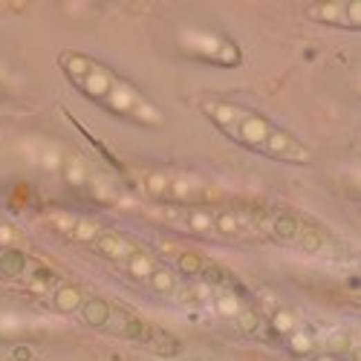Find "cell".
I'll return each mask as SVG.
<instances>
[{
    "label": "cell",
    "mask_w": 361,
    "mask_h": 361,
    "mask_svg": "<svg viewBox=\"0 0 361 361\" xmlns=\"http://www.w3.org/2000/svg\"><path fill=\"white\" fill-rule=\"evenodd\" d=\"M122 333L127 338H133V341H147V338H151V326H147L145 321H139V318H127Z\"/></svg>",
    "instance_id": "cell-20"
},
{
    "label": "cell",
    "mask_w": 361,
    "mask_h": 361,
    "mask_svg": "<svg viewBox=\"0 0 361 361\" xmlns=\"http://www.w3.org/2000/svg\"><path fill=\"white\" fill-rule=\"evenodd\" d=\"M81 318H84L90 326H107L110 324V318H113V304L110 301H104V298H90V301H84L81 304Z\"/></svg>",
    "instance_id": "cell-5"
},
{
    "label": "cell",
    "mask_w": 361,
    "mask_h": 361,
    "mask_svg": "<svg viewBox=\"0 0 361 361\" xmlns=\"http://www.w3.org/2000/svg\"><path fill=\"white\" fill-rule=\"evenodd\" d=\"M211 223H214V217L208 214V211H203V208H194L191 214H188V225L194 228V232H211Z\"/></svg>",
    "instance_id": "cell-22"
},
{
    "label": "cell",
    "mask_w": 361,
    "mask_h": 361,
    "mask_svg": "<svg viewBox=\"0 0 361 361\" xmlns=\"http://www.w3.org/2000/svg\"><path fill=\"white\" fill-rule=\"evenodd\" d=\"M203 113L211 122H217L220 127H225V130H237V124L249 116V110H243L237 104H228V102H205Z\"/></svg>",
    "instance_id": "cell-2"
},
{
    "label": "cell",
    "mask_w": 361,
    "mask_h": 361,
    "mask_svg": "<svg viewBox=\"0 0 361 361\" xmlns=\"http://www.w3.org/2000/svg\"><path fill=\"white\" fill-rule=\"evenodd\" d=\"M301 246H304V252L318 254V252H324V237L315 232V228H309V232L301 234Z\"/></svg>",
    "instance_id": "cell-25"
},
{
    "label": "cell",
    "mask_w": 361,
    "mask_h": 361,
    "mask_svg": "<svg viewBox=\"0 0 361 361\" xmlns=\"http://www.w3.org/2000/svg\"><path fill=\"white\" fill-rule=\"evenodd\" d=\"M344 24H350V26L358 29V24H361V3L358 0L355 3H344Z\"/></svg>",
    "instance_id": "cell-28"
},
{
    "label": "cell",
    "mask_w": 361,
    "mask_h": 361,
    "mask_svg": "<svg viewBox=\"0 0 361 361\" xmlns=\"http://www.w3.org/2000/svg\"><path fill=\"white\" fill-rule=\"evenodd\" d=\"M107 102H110V107H113V110L133 113V107L139 104V98H136V93L130 90V87H124V84H119V81H116V87H113V90H110V95H107Z\"/></svg>",
    "instance_id": "cell-9"
},
{
    "label": "cell",
    "mask_w": 361,
    "mask_h": 361,
    "mask_svg": "<svg viewBox=\"0 0 361 361\" xmlns=\"http://www.w3.org/2000/svg\"><path fill=\"white\" fill-rule=\"evenodd\" d=\"M214 304H217V313L225 315V318H234L240 313V301H237V295H232V292H220Z\"/></svg>",
    "instance_id": "cell-17"
},
{
    "label": "cell",
    "mask_w": 361,
    "mask_h": 361,
    "mask_svg": "<svg viewBox=\"0 0 361 361\" xmlns=\"http://www.w3.org/2000/svg\"><path fill=\"white\" fill-rule=\"evenodd\" d=\"M154 269H156L154 257H147L145 252H133V254L127 257V272L133 275V277H139V281H147V277L154 275Z\"/></svg>",
    "instance_id": "cell-12"
},
{
    "label": "cell",
    "mask_w": 361,
    "mask_h": 361,
    "mask_svg": "<svg viewBox=\"0 0 361 361\" xmlns=\"http://www.w3.org/2000/svg\"><path fill=\"white\" fill-rule=\"evenodd\" d=\"M176 266H179V272H183V275H200L205 263H203V257H200V254L183 252V254H179V260H176Z\"/></svg>",
    "instance_id": "cell-18"
},
{
    "label": "cell",
    "mask_w": 361,
    "mask_h": 361,
    "mask_svg": "<svg viewBox=\"0 0 361 361\" xmlns=\"http://www.w3.org/2000/svg\"><path fill=\"white\" fill-rule=\"evenodd\" d=\"M263 151L269 156L286 159V162H301V165H306V162H309V151L301 142H295L286 130H272L269 139L263 142Z\"/></svg>",
    "instance_id": "cell-1"
},
{
    "label": "cell",
    "mask_w": 361,
    "mask_h": 361,
    "mask_svg": "<svg viewBox=\"0 0 361 361\" xmlns=\"http://www.w3.org/2000/svg\"><path fill=\"white\" fill-rule=\"evenodd\" d=\"M200 275H203L205 286H211V289H220V286H223V281H225V272H223L217 263H205Z\"/></svg>",
    "instance_id": "cell-23"
},
{
    "label": "cell",
    "mask_w": 361,
    "mask_h": 361,
    "mask_svg": "<svg viewBox=\"0 0 361 361\" xmlns=\"http://www.w3.org/2000/svg\"><path fill=\"white\" fill-rule=\"evenodd\" d=\"M326 344H330L333 353H344V350L350 347V338L344 335V333H335V335H330V341H326Z\"/></svg>",
    "instance_id": "cell-30"
},
{
    "label": "cell",
    "mask_w": 361,
    "mask_h": 361,
    "mask_svg": "<svg viewBox=\"0 0 361 361\" xmlns=\"http://www.w3.org/2000/svg\"><path fill=\"white\" fill-rule=\"evenodd\" d=\"M61 67L67 70V75H70L73 81H84V75L95 67V64H93V58H87V55H78V53H61Z\"/></svg>",
    "instance_id": "cell-7"
},
{
    "label": "cell",
    "mask_w": 361,
    "mask_h": 361,
    "mask_svg": "<svg viewBox=\"0 0 361 361\" xmlns=\"http://www.w3.org/2000/svg\"><path fill=\"white\" fill-rule=\"evenodd\" d=\"M87 179V174H84V165H81V162H70L67 165V183H73V185H81Z\"/></svg>",
    "instance_id": "cell-29"
},
{
    "label": "cell",
    "mask_w": 361,
    "mask_h": 361,
    "mask_svg": "<svg viewBox=\"0 0 361 361\" xmlns=\"http://www.w3.org/2000/svg\"><path fill=\"white\" fill-rule=\"evenodd\" d=\"M237 324H240V330L246 335H254L260 330V313H254V309H240V313H237Z\"/></svg>",
    "instance_id": "cell-19"
},
{
    "label": "cell",
    "mask_w": 361,
    "mask_h": 361,
    "mask_svg": "<svg viewBox=\"0 0 361 361\" xmlns=\"http://www.w3.org/2000/svg\"><path fill=\"white\" fill-rule=\"evenodd\" d=\"M295 326V318L289 315V313H277L275 315V330H281V333H289Z\"/></svg>",
    "instance_id": "cell-31"
},
{
    "label": "cell",
    "mask_w": 361,
    "mask_h": 361,
    "mask_svg": "<svg viewBox=\"0 0 361 361\" xmlns=\"http://www.w3.org/2000/svg\"><path fill=\"white\" fill-rule=\"evenodd\" d=\"M211 217H214L211 228H217L220 234H225V237H234V234H240V217H237V214H232V211H220V214H211Z\"/></svg>",
    "instance_id": "cell-13"
},
{
    "label": "cell",
    "mask_w": 361,
    "mask_h": 361,
    "mask_svg": "<svg viewBox=\"0 0 361 361\" xmlns=\"http://www.w3.org/2000/svg\"><path fill=\"white\" fill-rule=\"evenodd\" d=\"M289 350L298 353V355H306L309 350H313V338H309L306 333H292L289 335Z\"/></svg>",
    "instance_id": "cell-26"
},
{
    "label": "cell",
    "mask_w": 361,
    "mask_h": 361,
    "mask_svg": "<svg viewBox=\"0 0 361 361\" xmlns=\"http://www.w3.org/2000/svg\"><path fill=\"white\" fill-rule=\"evenodd\" d=\"M306 12L309 18L321 24H344V3H313Z\"/></svg>",
    "instance_id": "cell-10"
},
{
    "label": "cell",
    "mask_w": 361,
    "mask_h": 361,
    "mask_svg": "<svg viewBox=\"0 0 361 361\" xmlns=\"http://www.w3.org/2000/svg\"><path fill=\"white\" fill-rule=\"evenodd\" d=\"M272 130L275 127L263 116H254V113H249V116L237 124V139L246 142V145H252V147H257V145H263L269 139Z\"/></svg>",
    "instance_id": "cell-3"
},
{
    "label": "cell",
    "mask_w": 361,
    "mask_h": 361,
    "mask_svg": "<svg viewBox=\"0 0 361 361\" xmlns=\"http://www.w3.org/2000/svg\"><path fill=\"white\" fill-rule=\"evenodd\" d=\"M84 304V295L78 286H61L55 289V309L58 313H75V309Z\"/></svg>",
    "instance_id": "cell-11"
},
{
    "label": "cell",
    "mask_w": 361,
    "mask_h": 361,
    "mask_svg": "<svg viewBox=\"0 0 361 361\" xmlns=\"http://www.w3.org/2000/svg\"><path fill=\"white\" fill-rule=\"evenodd\" d=\"M26 269V254L21 249H3L0 252V275L3 277H18Z\"/></svg>",
    "instance_id": "cell-8"
},
{
    "label": "cell",
    "mask_w": 361,
    "mask_h": 361,
    "mask_svg": "<svg viewBox=\"0 0 361 361\" xmlns=\"http://www.w3.org/2000/svg\"><path fill=\"white\" fill-rule=\"evenodd\" d=\"M272 228H275V237H281V240H292V237H298V234H301V223L295 220V217H289V214L275 217Z\"/></svg>",
    "instance_id": "cell-14"
},
{
    "label": "cell",
    "mask_w": 361,
    "mask_h": 361,
    "mask_svg": "<svg viewBox=\"0 0 361 361\" xmlns=\"http://www.w3.org/2000/svg\"><path fill=\"white\" fill-rule=\"evenodd\" d=\"M15 355H18L15 361H29V350L26 347H18V350H15Z\"/></svg>",
    "instance_id": "cell-32"
},
{
    "label": "cell",
    "mask_w": 361,
    "mask_h": 361,
    "mask_svg": "<svg viewBox=\"0 0 361 361\" xmlns=\"http://www.w3.org/2000/svg\"><path fill=\"white\" fill-rule=\"evenodd\" d=\"M147 281H151V286H154L156 292H162V295L176 292V277H174L171 269H154V275L147 277Z\"/></svg>",
    "instance_id": "cell-15"
},
{
    "label": "cell",
    "mask_w": 361,
    "mask_h": 361,
    "mask_svg": "<svg viewBox=\"0 0 361 361\" xmlns=\"http://www.w3.org/2000/svg\"><path fill=\"white\" fill-rule=\"evenodd\" d=\"M75 220L78 217H73V214H67V211H58V214H53V223H55V228H58V232H73V228H75Z\"/></svg>",
    "instance_id": "cell-27"
},
{
    "label": "cell",
    "mask_w": 361,
    "mask_h": 361,
    "mask_svg": "<svg viewBox=\"0 0 361 361\" xmlns=\"http://www.w3.org/2000/svg\"><path fill=\"white\" fill-rule=\"evenodd\" d=\"M168 194L174 196V200H191L194 196V185L188 183V179H171V185H168Z\"/></svg>",
    "instance_id": "cell-24"
},
{
    "label": "cell",
    "mask_w": 361,
    "mask_h": 361,
    "mask_svg": "<svg viewBox=\"0 0 361 361\" xmlns=\"http://www.w3.org/2000/svg\"><path fill=\"white\" fill-rule=\"evenodd\" d=\"M81 84H84V90H87L93 98H107L110 90L116 87V78H113L104 67H98V64H95V67L84 75V81H81Z\"/></svg>",
    "instance_id": "cell-4"
},
{
    "label": "cell",
    "mask_w": 361,
    "mask_h": 361,
    "mask_svg": "<svg viewBox=\"0 0 361 361\" xmlns=\"http://www.w3.org/2000/svg\"><path fill=\"white\" fill-rule=\"evenodd\" d=\"M78 243H93L98 234H102V225H98L95 220H75V228L70 232Z\"/></svg>",
    "instance_id": "cell-16"
},
{
    "label": "cell",
    "mask_w": 361,
    "mask_h": 361,
    "mask_svg": "<svg viewBox=\"0 0 361 361\" xmlns=\"http://www.w3.org/2000/svg\"><path fill=\"white\" fill-rule=\"evenodd\" d=\"M168 185H171V176L168 174H151L145 179V188L151 191L154 196H165L168 194Z\"/></svg>",
    "instance_id": "cell-21"
},
{
    "label": "cell",
    "mask_w": 361,
    "mask_h": 361,
    "mask_svg": "<svg viewBox=\"0 0 361 361\" xmlns=\"http://www.w3.org/2000/svg\"><path fill=\"white\" fill-rule=\"evenodd\" d=\"M93 243H95V249L102 252L104 257H113V260L130 257V254H133V249L127 246V240H124L122 234H116V232H102Z\"/></svg>",
    "instance_id": "cell-6"
}]
</instances>
